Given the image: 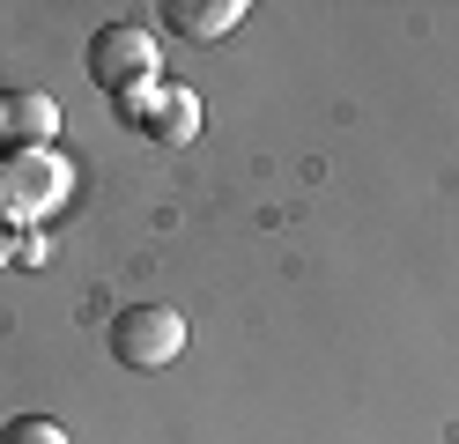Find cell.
<instances>
[{"label": "cell", "instance_id": "5b68a950", "mask_svg": "<svg viewBox=\"0 0 459 444\" xmlns=\"http://www.w3.org/2000/svg\"><path fill=\"white\" fill-rule=\"evenodd\" d=\"M60 134V104L38 97V89H15V97H0V141L15 148V156H30Z\"/></svg>", "mask_w": 459, "mask_h": 444}, {"label": "cell", "instance_id": "ba28073f", "mask_svg": "<svg viewBox=\"0 0 459 444\" xmlns=\"http://www.w3.org/2000/svg\"><path fill=\"white\" fill-rule=\"evenodd\" d=\"M15 259V245H8V222H0V266H8Z\"/></svg>", "mask_w": 459, "mask_h": 444}, {"label": "cell", "instance_id": "52a82bcc", "mask_svg": "<svg viewBox=\"0 0 459 444\" xmlns=\"http://www.w3.org/2000/svg\"><path fill=\"white\" fill-rule=\"evenodd\" d=\"M0 444H74V437L52 422V414H15V422L0 430Z\"/></svg>", "mask_w": 459, "mask_h": 444}, {"label": "cell", "instance_id": "7a4b0ae2", "mask_svg": "<svg viewBox=\"0 0 459 444\" xmlns=\"http://www.w3.org/2000/svg\"><path fill=\"white\" fill-rule=\"evenodd\" d=\"M67 163L52 148H30V156H8L0 163V222H38L67 200Z\"/></svg>", "mask_w": 459, "mask_h": 444}, {"label": "cell", "instance_id": "8992f818", "mask_svg": "<svg viewBox=\"0 0 459 444\" xmlns=\"http://www.w3.org/2000/svg\"><path fill=\"white\" fill-rule=\"evenodd\" d=\"M252 8L245 0H170L163 8V22L178 30V38H193V45H215V38H230V30H238Z\"/></svg>", "mask_w": 459, "mask_h": 444}, {"label": "cell", "instance_id": "277c9868", "mask_svg": "<svg viewBox=\"0 0 459 444\" xmlns=\"http://www.w3.org/2000/svg\"><path fill=\"white\" fill-rule=\"evenodd\" d=\"M134 104V118L149 126L156 141H170V148H186L193 134H200V97L193 89H170V82H156L149 97H126Z\"/></svg>", "mask_w": 459, "mask_h": 444}, {"label": "cell", "instance_id": "3957f363", "mask_svg": "<svg viewBox=\"0 0 459 444\" xmlns=\"http://www.w3.org/2000/svg\"><path fill=\"white\" fill-rule=\"evenodd\" d=\"M186 348V318L163 311V304H134L111 318V355H119L126 370H170Z\"/></svg>", "mask_w": 459, "mask_h": 444}, {"label": "cell", "instance_id": "6da1fadb", "mask_svg": "<svg viewBox=\"0 0 459 444\" xmlns=\"http://www.w3.org/2000/svg\"><path fill=\"white\" fill-rule=\"evenodd\" d=\"M163 74V52H156V30L141 22H111L90 38V82L111 89V97H149Z\"/></svg>", "mask_w": 459, "mask_h": 444}]
</instances>
